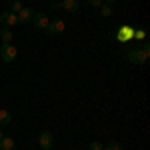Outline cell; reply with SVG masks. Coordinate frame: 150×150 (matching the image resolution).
Returning a JSON list of instances; mask_svg holds the SVG:
<instances>
[{"instance_id": "cell-10", "label": "cell", "mask_w": 150, "mask_h": 150, "mask_svg": "<svg viewBox=\"0 0 150 150\" xmlns=\"http://www.w3.org/2000/svg\"><path fill=\"white\" fill-rule=\"evenodd\" d=\"M12 120V116L8 110H4V108H0V126H8Z\"/></svg>"}, {"instance_id": "cell-6", "label": "cell", "mask_w": 150, "mask_h": 150, "mask_svg": "<svg viewBox=\"0 0 150 150\" xmlns=\"http://www.w3.org/2000/svg\"><path fill=\"white\" fill-rule=\"evenodd\" d=\"M34 8H30V6H22L20 8V12L16 14L18 16V24H28V22H32V16H34Z\"/></svg>"}, {"instance_id": "cell-13", "label": "cell", "mask_w": 150, "mask_h": 150, "mask_svg": "<svg viewBox=\"0 0 150 150\" xmlns=\"http://www.w3.org/2000/svg\"><path fill=\"white\" fill-rule=\"evenodd\" d=\"M8 8H10V12L18 14L20 8H22V4H20V0H8Z\"/></svg>"}, {"instance_id": "cell-15", "label": "cell", "mask_w": 150, "mask_h": 150, "mask_svg": "<svg viewBox=\"0 0 150 150\" xmlns=\"http://www.w3.org/2000/svg\"><path fill=\"white\" fill-rule=\"evenodd\" d=\"M100 14H102V16H112V14H114L112 4H104V2H102V6H100Z\"/></svg>"}, {"instance_id": "cell-16", "label": "cell", "mask_w": 150, "mask_h": 150, "mask_svg": "<svg viewBox=\"0 0 150 150\" xmlns=\"http://www.w3.org/2000/svg\"><path fill=\"white\" fill-rule=\"evenodd\" d=\"M88 150H104V144L98 142V140H92V142L88 144Z\"/></svg>"}, {"instance_id": "cell-14", "label": "cell", "mask_w": 150, "mask_h": 150, "mask_svg": "<svg viewBox=\"0 0 150 150\" xmlns=\"http://www.w3.org/2000/svg\"><path fill=\"white\" fill-rule=\"evenodd\" d=\"M144 38H146V32H144V30H134L132 44H134V42H144Z\"/></svg>"}, {"instance_id": "cell-7", "label": "cell", "mask_w": 150, "mask_h": 150, "mask_svg": "<svg viewBox=\"0 0 150 150\" xmlns=\"http://www.w3.org/2000/svg\"><path fill=\"white\" fill-rule=\"evenodd\" d=\"M0 24L6 26V28H12V26L18 24V16H16L14 12H2V14H0Z\"/></svg>"}, {"instance_id": "cell-5", "label": "cell", "mask_w": 150, "mask_h": 150, "mask_svg": "<svg viewBox=\"0 0 150 150\" xmlns=\"http://www.w3.org/2000/svg\"><path fill=\"white\" fill-rule=\"evenodd\" d=\"M44 30H46V34H58V32H64V30H66V22H64V20H60V18L50 20Z\"/></svg>"}, {"instance_id": "cell-1", "label": "cell", "mask_w": 150, "mask_h": 150, "mask_svg": "<svg viewBox=\"0 0 150 150\" xmlns=\"http://www.w3.org/2000/svg\"><path fill=\"white\" fill-rule=\"evenodd\" d=\"M148 52H150V46L148 42H140V48L138 46H132L126 50V58L132 62V64H146V60H148Z\"/></svg>"}, {"instance_id": "cell-20", "label": "cell", "mask_w": 150, "mask_h": 150, "mask_svg": "<svg viewBox=\"0 0 150 150\" xmlns=\"http://www.w3.org/2000/svg\"><path fill=\"white\" fill-rule=\"evenodd\" d=\"M2 138H4V134H2V130H0V140H2Z\"/></svg>"}, {"instance_id": "cell-19", "label": "cell", "mask_w": 150, "mask_h": 150, "mask_svg": "<svg viewBox=\"0 0 150 150\" xmlns=\"http://www.w3.org/2000/svg\"><path fill=\"white\" fill-rule=\"evenodd\" d=\"M102 2H104V4H114L116 0H102Z\"/></svg>"}, {"instance_id": "cell-9", "label": "cell", "mask_w": 150, "mask_h": 150, "mask_svg": "<svg viewBox=\"0 0 150 150\" xmlns=\"http://www.w3.org/2000/svg\"><path fill=\"white\" fill-rule=\"evenodd\" d=\"M60 8H64L66 12H78L80 2H78V0H62V2H60Z\"/></svg>"}, {"instance_id": "cell-2", "label": "cell", "mask_w": 150, "mask_h": 150, "mask_svg": "<svg viewBox=\"0 0 150 150\" xmlns=\"http://www.w3.org/2000/svg\"><path fill=\"white\" fill-rule=\"evenodd\" d=\"M16 56H18V50H16L14 44L8 42V44H2V46H0V58H2L4 62H14Z\"/></svg>"}, {"instance_id": "cell-17", "label": "cell", "mask_w": 150, "mask_h": 150, "mask_svg": "<svg viewBox=\"0 0 150 150\" xmlns=\"http://www.w3.org/2000/svg\"><path fill=\"white\" fill-rule=\"evenodd\" d=\"M104 150H122V144L120 142H108L104 146Z\"/></svg>"}, {"instance_id": "cell-11", "label": "cell", "mask_w": 150, "mask_h": 150, "mask_svg": "<svg viewBox=\"0 0 150 150\" xmlns=\"http://www.w3.org/2000/svg\"><path fill=\"white\" fill-rule=\"evenodd\" d=\"M12 30L10 28H2L0 30V38H2V44H8V42H12Z\"/></svg>"}, {"instance_id": "cell-3", "label": "cell", "mask_w": 150, "mask_h": 150, "mask_svg": "<svg viewBox=\"0 0 150 150\" xmlns=\"http://www.w3.org/2000/svg\"><path fill=\"white\" fill-rule=\"evenodd\" d=\"M132 36H134V28H130V26H120L118 32H116V40L122 42V44H130V42H132Z\"/></svg>"}, {"instance_id": "cell-18", "label": "cell", "mask_w": 150, "mask_h": 150, "mask_svg": "<svg viewBox=\"0 0 150 150\" xmlns=\"http://www.w3.org/2000/svg\"><path fill=\"white\" fill-rule=\"evenodd\" d=\"M88 6H94V8H100L102 6V0H86Z\"/></svg>"}, {"instance_id": "cell-4", "label": "cell", "mask_w": 150, "mask_h": 150, "mask_svg": "<svg viewBox=\"0 0 150 150\" xmlns=\"http://www.w3.org/2000/svg\"><path fill=\"white\" fill-rule=\"evenodd\" d=\"M38 144H40L42 150H50L52 146H54V136H52V132L42 130V132L38 134Z\"/></svg>"}, {"instance_id": "cell-12", "label": "cell", "mask_w": 150, "mask_h": 150, "mask_svg": "<svg viewBox=\"0 0 150 150\" xmlns=\"http://www.w3.org/2000/svg\"><path fill=\"white\" fill-rule=\"evenodd\" d=\"M0 150H14V140L4 136V138L0 140Z\"/></svg>"}, {"instance_id": "cell-8", "label": "cell", "mask_w": 150, "mask_h": 150, "mask_svg": "<svg viewBox=\"0 0 150 150\" xmlns=\"http://www.w3.org/2000/svg\"><path fill=\"white\" fill-rule=\"evenodd\" d=\"M32 22H34L36 28H42V30H44V28L48 26V22H50V20H48V16L44 14V12H34V16H32Z\"/></svg>"}]
</instances>
